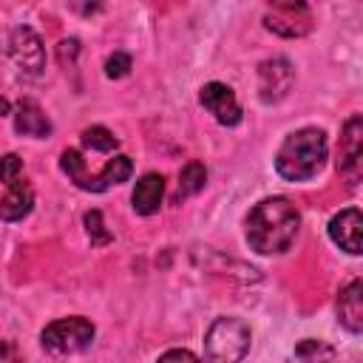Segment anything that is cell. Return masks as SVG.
I'll use <instances>...</instances> for the list:
<instances>
[{"mask_svg": "<svg viewBox=\"0 0 363 363\" xmlns=\"http://www.w3.org/2000/svg\"><path fill=\"white\" fill-rule=\"evenodd\" d=\"M337 173L346 179V184H357L363 176V119L360 113L349 116L340 130V147H337Z\"/></svg>", "mask_w": 363, "mask_h": 363, "instance_id": "obj_6", "label": "cell"}, {"mask_svg": "<svg viewBox=\"0 0 363 363\" xmlns=\"http://www.w3.org/2000/svg\"><path fill=\"white\" fill-rule=\"evenodd\" d=\"M295 354L303 360V363H337L335 357V349L320 343V340H303L295 346Z\"/></svg>", "mask_w": 363, "mask_h": 363, "instance_id": "obj_17", "label": "cell"}, {"mask_svg": "<svg viewBox=\"0 0 363 363\" xmlns=\"http://www.w3.org/2000/svg\"><path fill=\"white\" fill-rule=\"evenodd\" d=\"M295 82V68L286 57H269L258 65V99L264 105L281 102Z\"/></svg>", "mask_w": 363, "mask_h": 363, "instance_id": "obj_9", "label": "cell"}, {"mask_svg": "<svg viewBox=\"0 0 363 363\" xmlns=\"http://www.w3.org/2000/svg\"><path fill=\"white\" fill-rule=\"evenodd\" d=\"M156 363H201V360L187 349H167Z\"/></svg>", "mask_w": 363, "mask_h": 363, "instance_id": "obj_22", "label": "cell"}, {"mask_svg": "<svg viewBox=\"0 0 363 363\" xmlns=\"http://www.w3.org/2000/svg\"><path fill=\"white\" fill-rule=\"evenodd\" d=\"M329 156V142L320 128L292 130L275 153V170L286 182H309L320 173Z\"/></svg>", "mask_w": 363, "mask_h": 363, "instance_id": "obj_2", "label": "cell"}, {"mask_svg": "<svg viewBox=\"0 0 363 363\" xmlns=\"http://www.w3.org/2000/svg\"><path fill=\"white\" fill-rule=\"evenodd\" d=\"M128 71H130V54L116 51V54L108 57V62H105V74H108L111 79H119V77H125Z\"/></svg>", "mask_w": 363, "mask_h": 363, "instance_id": "obj_21", "label": "cell"}, {"mask_svg": "<svg viewBox=\"0 0 363 363\" xmlns=\"http://www.w3.org/2000/svg\"><path fill=\"white\" fill-rule=\"evenodd\" d=\"M264 26L278 37L295 40L312 31V11L303 3H272L264 11Z\"/></svg>", "mask_w": 363, "mask_h": 363, "instance_id": "obj_7", "label": "cell"}, {"mask_svg": "<svg viewBox=\"0 0 363 363\" xmlns=\"http://www.w3.org/2000/svg\"><path fill=\"white\" fill-rule=\"evenodd\" d=\"M301 230V213L298 207L284 196L261 199L247 213V244L258 255H281L295 244V235Z\"/></svg>", "mask_w": 363, "mask_h": 363, "instance_id": "obj_1", "label": "cell"}, {"mask_svg": "<svg viewBox=\"0 0 363 363\" xmlns=\"http://www.w3.org/2000/svg\"><path fill=\"white\" fill-rule=\"evenodd\" d=\"M60 167H62V173L79 187V190H88V193H102V190H108V187H113V184H122V182H128L130 179V173H133V162L128 159V156H113V159H108V164L99 170V173H88L85 170V159H82V153L79 150H65L62 156H60Z\"/></svg>", "mask_w": 363, "mask_h": 363, "instance_id": "obj_4", "label": "cell"}, {"mask_svg": "<svg viewBox=\"0 0 363 363\" xmlns=\"http://www.w3.org/2000/svg\"><path fill=\"white\" fill-rule=\"evenodd\" d=\"M82 145L91 147V150H102V153H108V150H113V147L119 145V139H116L108 128L94 125V128H88V130L82 133Z\"/></svg>", "mask_w": 363, "mask_h": 363, "instance_id": "obj_18", "label": "cell"}, {"mask_svg": "<svg viewBox=\"0 0 363 363\" xmlns=\"http://www.w3.org/2000/svg\"><path fill=\"white\" fill-rule=\"evenodd\" d=\"M34 207V190L26 179H17L6 187V196L0 199V218L3 221H23Z\"/></svg>", "mask_w": 363, "mask_h": 363, "instance_id": "obj_14", "label": "cell"}, {"mask_svg": "<svg viewBox=\"0 0 363 363\" xmlns=\"http://www.w3.org/2000/svg\"><path fill=\"white\" fill-rule=\"evenodd\" d=\"M337 320L352 335H360L363 329V284L354 278L337 292Z\"/></svg>", "mask_w": 363, "mask_h": 363, "instance_id": "obj_12", "label": "cell"}, {"mask_svg": "<svg viewBox=\"0 0 363 363\" xmlns=\"http://www.w3.org/2000/svg\"><path fill=\"white\" fill-rule=\"evenodd\" d=\"M14 130L20 136H31V139H45L51 136V122L43 113V108L34 99H20L17 111H14Z\"/></svg>", "mask_w": 363, "mask_h": 363, "instance_id": "obj_13", "label": "cell"}, {"mask_svg": "<svg viewBox=\"0 0 363 363\" xmlns=\"http://www.w3.org/2000/svg\"><path fill=\"white\" fill-rule=\"evenodd\" d=\"M9 57L11 62L26 74V77H37L45 68V48L43 40L34 28L28 26H17L9 37Z\"/></svg>", "mask_w": 363, "mask_h": 363, "instance_id": "obj_8", "label": "cell"}, {"mask_svg": "<svg viewBox=\"0 0 363 363\" xmlns=\"http://www.w3.org/2000/svg\"><path fill=\"white\" fill-rule=\"evenodd\" d=\"M250 326L241 318H216L204 335L207 363H241L250 352Z\"/></svg>", "mask_w": 363, "mask_h": 363, "instance_id": "obj_3", "label": "cell"}, {"mask_svg": "<svg viewBox=\"0 0 363 363\" xmlns=\"http://www.w3.org/2000/svg\"><path fill=\"white\" fill-rule=\"evenodd\" d=\"M204 184H207V167H204L201 162H187V164L182 167V173H179V190H176V201L196 196L199 190H204Z\"/></svg>", "mask_w": 363, "mask_h": 363, "instance_id": "obj_16", "label": "cell"}, {"mask_svg": "<svg viewBox=\"0 0 363 363\" xmlns=\"http://www.w3.org/2000/svg\"><path fill=\"white\" fill-rule=\"evenodd\" d=\"M199 102H201V105L213 113V119H216L218 125H224V128H235V125L244 119V111H241V105H238L233 88L224 85V82H207V85L201 88V94H199Z\"/></svg>", "mask_w": 363, "mask_h": 363, "instance_id": "obj_10", "label": "cell"}, {"mask_svg": "<svg viewBox=\"0 0 363 363\" xmlns=\"http://www.w3.org/2000/svg\"><path fill=\"white\" fill-rule=\"evenodd\" d=\"M360 227H363V218H360V210L357 207H346L340 213L332 216L329 221V238L346 250L349 255H360L363 244H360Z\"/></svg>", "mask_w": 363, "mask_h": 363, "instance_id": "obj_11", "label": "cell"}, {"mask_svg": "<svg viewBox=\"0 0 363 363\" xmlns=\"http://www.w3.org/2000/svg\"><path fill=\"white\" fill-rule=\"evenodd\" d=\"M82 221H85V233H88L91 244L102 247V244H111V241H113V235L105 230V221H102V213H99V210H88V213L82 216Z\"/></svg>", "mask_w": 363, "mask_h": 363, "instance_id": "obj_19", "label": "cell"}, {"mask_svg": "<svg viewBox=\"0 0 363 363\" xmlns=\"http://www.w3.org/2000/svg\"><path fill=\"white\" fill-rule=\"evenodd\" d=\"M94 335H96L94 323L88 318L74 315V318H60V320L48 323L43 329L40 340L54 354H77V352H85L94 343Z\"/></svg>", "mask_w": 363, "mask_h": 363, "instance_id": "obj_5", "label": "cell"}, {"mask_svg": "<svg viewBox=\"0 0 363 363\" xmlns=\"http://www.w3.org/2000/svg\"><path fill=\"white\" fill-rule=\"evenodd\" d=\"M9 111H11V105H9V99H6V96H0V116H6Z\"/></svg>", "mask_w": 363, "mask_h": 363, "instance_id": "obj_24", "label": "cell"}, {"mask_svg": "<svg viewBox=\"0 0 363 363\" xmlns=\"http://www.w3.org/2000/svg\"><path fill=\"white\" fill-rule=\"evenodd\" d=\"M0 363H26L14 346V340H0Z\"/></svg>", "mask_w": 363, "mask_h": 363, "instance_id": "obj_23", "label": "cell"}, {"mask_svg": "<svg viewBox=\"0 0 363 363\" xmlns=\"http://www.w3.org/2000/svg\"><path fill=\"white\" fill-rule=\"evenodd\" d=\"M17 179H23V159H20L17 153H6V156L0 159V182L9 187V184H14Z\"/></svg>", "mask_w": 363, "mask_h": 363, "instance_id": "obj_20", "label": "cell"}, {"mask_svg": "<svg viewBox=\"0 0 363 363\" xmlns=\"http://www.w3.org/2000/svg\"><path fill=\"white\" fill-rule=\"evenodd\" d=\"M162 199H164V179L159 173H145L133 193H130V201H133V210L139 216H153L159 207H162Z\"/></svg>", "mask_w": 363, "mask_h": 363, "instance_id": "obj_15", "label": "cell"}]
</instances>
